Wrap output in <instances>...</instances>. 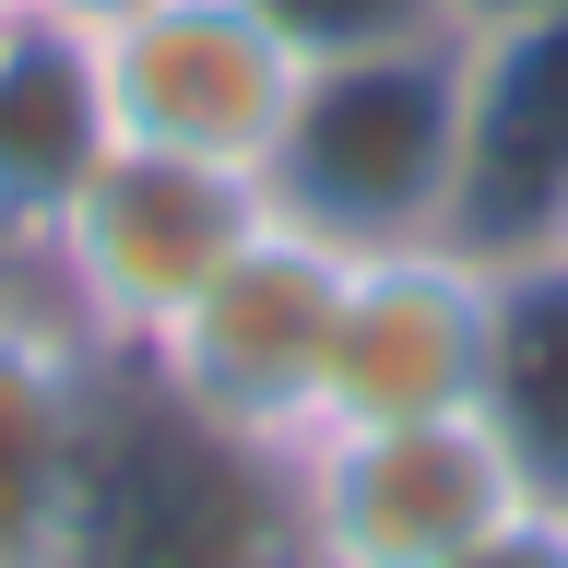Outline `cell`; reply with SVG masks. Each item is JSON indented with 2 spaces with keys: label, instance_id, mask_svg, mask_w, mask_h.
<instances>
[{
  "label": "cell",
  "instance_id": "obj_2",
  "mask_svg": "<svg viewBox=\"0 0 568 568\" xmlns=\"http://www.w3.org/2000/svg\"><path fill=\"white\" fill-rule=\"evenodd\" d=\"M450 48L308 71L296 106H284L273 166H261V202L284 225H308L320 248H344V261L450 237V166H462V60Z\"/></svg>",
  "mask_w": 568,
  "mask_h": 568
},
{
  "label": "cell",
  "instance_id": "obj_15",
  "mask_svg": "<svg viewBox=\"0 0 568 568\" xmlns=\"http://www.w3.org/2000/svg\"><path fill=\"white\" fill-rule=\"evenodd\" d=\"M12 284H36V273H24V261H0V296H12Z\"/></svg>",
  "mask_w": 568,
  "mask_h": 568
},
{
  "label": "cell",
  "instance_id": "obj_16",
  "mask_svg": "<svg viewBox=\"0 0 568 568\" xmlns=\"http://www.w3.org/2000/svg\"><path fill=\"white\" fill-rule=\"evenodd\" d=\"M12 12H24V0H0V24H12Z\"/></svg>",
  "mask_w": 568,
  "mask_h": 568
},
{
  "label": "cell",
  "instance_id": "obj_10",
  "mask_svg": "<svg viewBox=\"0 0 568 568\" xmlns=\"http://www.w3.org/2000/svg\"><path fill=\"white\" fill-rule=\"evenodd\" d=\"M106 154V106H95V36L12 12L0 24V261L48 248L60 202L83 190V166Z\"/></svg>",
  "mask_w": 568,
  "mask_h": 568
},
{
  "label": "cell",
  "instance_id": "obj_1",
  "mask_svg": "<svg viewBox=\"0 0 568 568\" xmlns=\"http://www.w3.org/2000/svg\"><path fill=\"white\" fill-rule=\"evenodd\" d=\"M60 568H308L296 462L190 415L142 355H95Z\"/></svg>",
  "mask_w": 568,
  "mask_h": 568
},
{
  "label": "cell",
  "instance_id": "obj_17",
  "mask_svg": "<svg viewBox=\"0 0 568 568\" xmlns=\"http://www.w3.org/2000/svg\"><path fill=\"white\" fill-rule=\"evenodd\" d=\"M557 248H568V225H557Z\"/></svg>",
  "mask_w": 568,
  "mask_h": 568
},
{
  "label": "cell",
  "instance_id": "obj_13",
  "mask_svg": "<svg viewBox=\"0 0 568 568\" xmlns=\"http://www.w3.org/2000/svg\"><path fill=\"white\" fill-rule=\"evenodd\" d=\"M438 568H568V509L557 497H521L509 521H486L462 557H438Z\"/></svg>",
  "mask_w": 568,
  "mask_h": 568
},
{
  "label": "cell",
  "instance_id": "obj_14",
  "mask_svg": "<svg viewBox=\"0 0 568 568\" xmlns=\"http://www.w3.org/2000/svg\"><path fill=\"white\" fill-rule=\"evenodd\" d=\"M24 12H48V24H71V36H95V24H119V12H142V0H24Z\"/></svg>",
  "mask_w": 568,
  "mask_h": 568
},
{
  "label": "cell",
  "instance_id": "obj_6",
  "mask_svg": "<svg viewBox=\"0 0 568 568\" xmlns=\"http://www.w3.org/2000/svg\"><path fill=\"white\" fill-rule=\"evenodd\" d=\"M521 474L486 438V415L426 426H320L296 450V532L308 568H438L486 521L521 509Z\"/></svg>",
  "mask_w": 568,
  "mask_h": 568
},
{
  "label": "cell",
  "instance_id": "obj_3",
  "mask_svg": "<svg viewBox=\"0 0 568 568\" xmlns=\"http://www.w3.org/2000/svg\"><path fill=\"white\" fill-rule=\"evenodd\" d=\"M261 213H273V202H261V178H225V166H178V154L106 142L95 166H83V190L60 202L48 248H36V284H48V308H60L95 355H142L248 248Z\"/></svg>",
  "mask_w": 568,
  "mask_h": 568
},
{
  "label": "cell",
  "instance_id": "obj_7",
  "mask_svg": "<svg viewBox=\"0 0 568 568\" xmlns=\"http://www.w3.org/2000/svg\"><path fill=\"white\" fill-rule=\"evenodd\" d=\"M450 60H462L450 237L474 261L557 248V225H568V0L474 12Z\"/></svg>",
  "mask_w": 568,
  "mask_h": 568
},
{
  "label": "cell",
  "instance_id": "obj_4",
  "mask_svg": "<svg viewBox=\"0 0 568 568\" xmlns=\"http://www.w3.org/2000/svg\"><path fill=\"white\" fill-rule=\"evenodd\" d=\"M332 320H344V248L261 213L248 248L142 344V367L225 438H261L296 462L320 438V390H332Z\"/></svg>",
  "mask_w": 568,
  "mask_h": 568
},
{
  "label": "cell",
  "instance_id": "obj_8",
  "mask_svg": "<svg viewBox=\"0 0 568 568\" xmlns=\"http://www.w3.org/2000/svg\"><path fill=\"white\" fill-rule=\"evenodd\" d=\"M486 308H497V261H474L462 237H415V248L344 261L320 426L474 415V390H486Z\"/></svg>",
  "mask_w": 568,
  "mask_h": 568
},
{
  "label": "cell",
  "instance_id": "obj_5",
  "mask_svg": "<svg viewBox=\"0 0 568 568\" xmlns=\"http://www.w3.org/2000/svg\"><path fill=\"white\" fill-rule=\"evenodd\" d=\"M296 83H308L296 48L248 0H142V12L95 24V106L106 142H131V154L261 178Z\"/></svg>",
  "mask_w": 568,
  "mask_h": 568
},
{
  "label": "cell",
  "instance_id": "obj_12",
  "mask_svg": "<svg viewBox=\"0 0 568 568\" xmlns=\"http://www.w3.org/2000/svg\"><path fill=\"white\" fill-rule=\"evenodd\" d=\"M261 24L296 48V71L332 60H403V48H450L474 24V0H248Z\"/></svg>",
  "mask_w": 568,
  "mask_h": 568
},
{
  "label": "cell",
  "instance_id": "obj_9",
  "mask_svg": "<svg viewBox=\"0 0 568 568\" xmlns=\"http://www.w3.org/2000/svg\"><path fill=\"white\" fill-rule=\"evenodd\" d=\"M83 426H95V344L48 308V284H12L0 296V568H60Z\"/></svg>",
  "mask_w": 568,
  "mask_h": 568
},
{
  "label": "cell",
  "instance_id": "obj_11",
  "mask_svg": "<svg viewBox=\"0 0 568 568\" xmlns=\"http://www.w3.org/2000/svg\"><path fill=\"white\" fill-rule=\"evenodd\" d=\"M474 415H486V438L509 450V474L568 509V248L497 261L486 390H474Z\"/></svg>",
  "mask_w": 568,
  "mask_h": 568
}]
</instances>
